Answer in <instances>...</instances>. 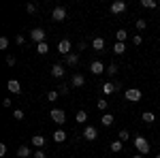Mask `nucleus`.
I'll list each match as a JSON object with an SVG mask.
<instances>
[{
  "mask_svg": "<svg viewBox=\"0 0 160 158\" xmlns=\"http://www.w3.org/2000/svg\"><path fill=\"white\" fill-rule=\"evenodd\" d=\"M135 147L139 150V154H149V141L145 137H135Z\"/></svg>",
  "mask_w": 160,
  "mask_h": 158,
  "instance_id": "nucleus-1",
  "label": "nucleus"
},
{
  "mask_svg": "<svg viewBox=\"0 0 160 158\" xmlns=\"http://www.w3.org/2000/svg\"><path fill=\"white\" fill-rule=\"evenodd\" d=\"M30 41H32V43H43V41H45V30H43V28H32V30H30Z\"/></svg>",
  "mask_w": 160,
  "mask_h": 158,
  "instance_id": "nucleus-2",
  "label": "nucleus"
},
{
  "mask_svg": "<svg viewBox=\"0 0 160 158\" xmlns=\"http://www.w3.org/2000/svg\"><path fill=\"white\" fill-rule=\"evenodd\" d=\"M49 118L53 122H56V124H64V122H66V113H64V111L62 109H51V113H49Z\"/></svg>",
  "mask_w": 160,
  "mask_h": 158,
  "instance_id": "nucleus-3",
  "label": "nucleus"
},
{
  "mask_svg": "<svg viewBox=\"0 0 160 158\" xmlns=\"http://www.w3.org/2000/svg\"><path fill=\"white\" fill-rule=\"evenodd\" d=\"M126 100H130V103H139L141 100V90H137V88H130V90H126Z\"/></svg>",
  "mask_w": 160,
  "mask_h": 158,
  "instance_id": "nucleus-4",
  "label": "nucleus"
},
{
  "mask_svg": "<svg viewBox=\"0 0 160 158\" xmlns=\"http://www.w3.org/2000/svg\"><path fill=\"white\" fill-rule=\"evenodd\" d=\"M90 71H92L94 75H102V73H107L105 64H102L100 60H94V62H92V64H90Z\"/></svg>",
  "mask_w": 160,
  "mask_h": 158,
  "instance_id": "nucleus-5",
  "label": "nucleus"
},
{
  "mask_svg": "<svg viewBox=\"0 0 160 158\" xmlns=\"http://www.w3.org/2000/svg\"><path fill=\"white\" fill-rule=\"evenodd\" d=\"M51 17H53L56 22H64V19H66V9H64V7H56V9L51 11Z\"/></svg>",
  "mask_w": 160,
  "mask_h": 158,
  "instance_id": "nucleus-6",
  "label": "nucleus"
},
{
  "mask_svg": "<svg viewBox=\"0 0 160 158\" xmlns=\"http://www.w3.org/2000/svg\"><path fill=\"white\" fill-rule=\"evenodd\" d=\"M126 11V2L124 0H115L113 4H111V13L113 15H120V13H124Z\"/></svg>",
  "mask_w": 160,
  "mask_h": 158,
  "instance_id": "nucleus-7",
  "label": "nucleus"
},
{
  "mask_svg": "<svg viewBox=\"0 0 160 158\" xmlns=\"http://www.w3.org/2000/svg\"><path fill=\"white\" fill-rule=\"evenodd\" d=\"M58 51H60L62 56H68L71 54V41L68 38H62L60 43H58Z\"/></svg>",
  "mask_w": 160,
  "mask_h": 158,
  "instance_id": "nucleus-8",
  "label": "nucleus"
},
{
  "mask_svg": "<svg viewBox=\"0 0 160 158\" xmlns=\"http://www.w3.org/2000/svg\"><path fill=\"white\" fill-rule=\"evenodd\" d=\"M64 73H66V69H64V64H60V62H56V64L51 66V75H53L56 79L64 77Z\"/></svg>",
  "mask_w": 160,
  "mask_h": 158,
  "instance_id": "nucleus-9",
  "label": "nucleus"
},
{
  "mask_svg": "<svg viewBox=\"0 0 160 158\" xmlns=\"http://www.w3.org/2000/svg\"><path fill=\"white\" fill-rule=\"evenodd\" d=\"M96 135H98V133H96V128H94V126H86L81 137H83L86 141H94V139H96Z\"/></svg>",
  "mask_w": 160,
  "mask_h": 158,
  "instance_id": "nucleus-10",
  "label": "nucleus"
},
{
  "mask_svg": "<svg viewBox=\"0 0 160 158\" xmlns=\"http://www.w3.org/2000/svg\"><path fill=\"white\" fill-rule=\"evenodd\" d=\"M71 84H73L75 88H83V85H86V77H83L81 73H75L73 79H71Z\"/></svg>",
  "mask_w": 160,
  "mask_h": 158,
  "instance_id": "nucleus-11",
  "label": "nucleus"
},
{
  "mask_svg": "<svg viewBox=\"0 0 160 158\" xmlns=\"http://www.w3.org/2000/svg\"><path fill=\"white\" fill-rule=\"evenodd\" d=\"M7 88H9V92H13V94H19V92H22V85H19L17 79H9Z\"/></svg>",
  "mask_w": 160,
  "mask_h": 158,
  "instance_id": "nucleus-12",
  "label": "nucleus"
},
{
  "mask_svg": "<svg viewBox=\"0 0 160 158\" xmlns=\"http://www.w3.org/2000/svg\"><path fill=\"white\" fill-rule=\"evenodd\" d=\"M118 90H120V84H118V81H115V84L107 81V84L102 85V92H105V94H113V92H118Z\"/></svg>",
  "mask_w": 160,
  "mask_h": 158,
  "instance_id": "nucleus-13",
  "label": "nucleus"
},
{
  "mask_svg": "<svg viewBox=\"0 0 160 158\" xmlns=\"http://www.w3.org/2000/svg\"><path fill=\"white\" fill-rule=\"evenodd\" d=\"M92 47L96 49V51H102V49H105V38H102V37H96L94 41H92Z\"/></svg>",
  "mask_w": 160,
  "mask_h": 158,
  "instance_id": "nucleus-14",
  "label": "nucleus"
},
{
  "mask_svg": "<svg viewBox=\"0 0 160 158\" xmlns=\"http://www.w3.org/2000/svg\"><path fill=\"white\" fill-rule=\"evenodd\" d=\"M32 145L41 150V147L45 145V137H43V135H34V137H32Z\"/></svg>",
  "mask_w": 160,
  "mask_h": 158,
  "instance_id": "nucleus-15",
  "label": "nucleus"
},
{
  "mask_svg": "<svg viewBox=\"0 0 160 158\" xmlns=\"http://www.w3.org/2000/svg\"><path fill=\"white\" fill-rule=\"evenodd\" d=\"M30 154H34V152H30V147H28V145H19V150H17V156H19V158H28Z\"/></svg>",
  "mask_w": 160,
  "mask_h": 158,
  "instance_id": "nucleus-16",
  "label": "nucleus"
},
{
  "mask_svg": "<svg viewBox=\"0 0 160 158\" xmlns=\"http://www.w3.org/2000/svg\"><path fill=\"white\" fill-rule=\"evenodd\" d=\"M126 38H128V32H126L124 28H120V30L115 32V41H118V43H124Z\"/></svg>",
  "mask_w": 160,
  "mask_h": 158,
  "instance_id": "nucleus-17",
  "label": "nucleus"
},
{
  "mask_svg": "<svg viewBox=\"0 0 160 158\" xmlns=\"http://www.w3.org/2000/svg\"><path fill=\"white\" fill-rule=\"evenodd\" d=\"M64 139H66V133H64L62 128H58V130L53 133V141H56V143H62Z\"/></svg>",
  "mask_w": 160,
  "mask_h": 158,
  "instance_id": "nucleus-18",
  "label": "nucleus"
},
{
  "mask_svg": "<svg viewBox=\"0 0 160 158\" xmlns=\"http://www.w3.org/2000/svg\"><path fill=\"white\" fill-rule=\"evenodd\" d=\"M75 120L79 122V124H86V122H88V111H83V109H81V111H77Z\"/></svg>",
  "mask_w": 160,
  "mask_h": 158,
  "instance_id": "nucleus-19",
  "label": "nucleus"
},
{
  "mask_svg": "<svg viewBox=\"0 0 160 158\" xmlns=\"http://www.w3.org/2000/svg\"><path fill=\"white\" fill-rule=\"evenodd\" d=\"M77 62H79V56H77V54H68V56H66V64H68V66H77Z\"/></svg>",
  "mask_w": 160,
  "mask_h": 158,
  "instance_id": "nucleus-20",
  "label": "nucleus"
},
{
  "mask_svg": "<svg viewBox=\"0 0 160 158\" xmlns=\"http://www.w3.org/2000/svg\"><path fill=\"white\" fill-rule=\"evenodd\" d=\"M122 147H124V143L120 139H113L111 141V152H122Z\"/></svg>",
  "mask_w": 160,
  "mask_h": 158,
  "instance_id": "nucleus-21",
  "label": "nucleus"
},
{
  "mask_svg": "<svg viewBox=\"0 0 160 158\" xmlns=\"http://www.w3.org/2000/svg\"><path fill=\"white\" fill-rule=\"evenodd\" d=\"M141 7H143V9H156L158 2H156V0H141Z\"/></svg>",
  "mask_w": 160,
  "mask_h": 158,
  "instance_id": "nucleus-22",
  "label": "nucleus"
},
{
  "mask_svg": "<svg viewBox=\"0 0 160 158\" xmlns=\"http://www.w3.org/2000/svg\"><path fill=\"white\" fill-rule=\"evenodd\" d=\"M113 120H115V118H113L111 113H105V115L100 118V122H102V126H111V124H113Z\"/></svg>",
  "mask_w": 160,
  "mask_h": 158,
  "instance_id": "nucleus-23",
  "label": "nucleus"
},
{
  "mask_svg": "<svg viewBox=\"0 0 160 158\" xmlns=\"http://www.w3.org/2000/svg\"><path fill=\"white\" fill-rule=\"evenodd\" d=\"M47 51H49L47 41H43V43H38V45H37V54H47Z\"/></svg>",
  "mask_w": 160,
  "mask_h": 158,
  "instance_id": "nucleus-24",
  "label": "nucleus"
},
{
  "mask_svg": "<svg viewBox=\"0 0 160 158\" xmlns=\"http://www.w3.org/2000/svg\"><path fill=\"white\" fill-rule=\"evenodd\" d=\"M118 139H120V141H128V139H130V133H128V130H126V128H122V130H120V133H118Z\"/></svg>",
  "mask_w": 160,
  "mask_h": 158,
  "instance_id": "nucleus-25",
  "label": "nucleus"
},
{
  "mask_svg": "<svg viewBox=\"0 0 160 158\" xmlns=\"http://www.w3.org/2000/svg\"><path fill=\"white\" fill-rule=\"evenodd\" d=\"M113 51H115V54L120 56V54H124V51H126V45H124V43H118V41H115V45H113Z\"/></svg>",
  "mask_w": 160,
  "mask_h": 158,
  "instance_id": "nucleus-26",
  "label": "nucleus"
},
{
  "mask_svg": "<svg viewBox=\"0 0 160 158\" xmlns=\"http://www.w3.org/2000/svg\"><path fill=\"white\" fill-rule=\"evenodd\" d=\"M141 118H143V122H145V124H152V122L156 120V118H154V113H152V111H145V113H143V115H141Z\"/></svg>",
  "mask_w": 160,
  "mask_h": 158,
  "instance_id": "nucleus-27",
  "label": "nucleus"
},
{
  "mask_svg": "<svg viewBox=\"0 0 160 158\" xmlns=\"http://www.w3.org/2000/svg\"><path fill=\"white\" fill-rule=\"evenodd\" d=\"M115 73H118V64L113 62V64H109V66H107V75H109V77H113Z\"/></svg>",
  "mask_w": 160,
  "mask_h": 158,
  "instance_id": "nucleus-28",
  "label": "nucleus"
},
{
  "mask_svg": "<svg viewBox=\"0 0 160 158\" xmlns=\"http://www.w3.org/2000/svg\"><path fill=\"white\" fill-rule=\"evenodd\" d=\"M58 96H60V94H58V90H49V92H47V100H49V103H53Z\"/></svg>",
  "mask_w": 160,
  "mask_h": 158,
  "instance_id": "nucleus-29",
  "label": "nucleus"
},
{
  "mask_svg": "<svg viewBox=\"0 0 160 158\" xmlns=\"http://www.w3.org/2000/svg\"><path fill=\"white\" fill-rule=\"evenodd\" d=\"M0 49H2V51L9 49V38H7V37H0Z\"/></svg>",
  "mask_w": 160,
  "mask_h": 158,
  "instance_id": "nucleus-30",
  "label": "nucleus"
},
{
  "mask_svg": "<svg viewBox=\"0 0 160 158\" xmlns=\"http://www.w3.org/2000/svg\"><path fill=\"white\" fill-rule=\"evenodd\" d=\"M96 105H98V109H100V111H107V107H109V103H107L105 98H100V100L96 103Z\"/></svg>",
  "mask_w": 160,
  "mask_h": 158,
  "instance_id": "nucleus-31",
  "label": "nucleus"
},
{
  "mask_svg": "<svg viewBox=\"0 0 160 158\" xmlns=\"http://www.w3.org/2000/svg\"><path fill=\"white\" fill-rule=\"evenodd\" d=\"M148 28V22L145 19H137V30H145Z\"/></svg>",
  "mask_w": 160,
  "mask_h": 158,
  "instance_id": "nucleus-32",
  "label": "nucleus"
},
{
  "mask_svg": "<svg viewBox=\"0 0 160 158\" xmlns=\"http://www.w3.org/2000/svg\"><path fill=\"white\" fill-rule=\"evenodd\" d=\"M13 118H15V120H24V111L15 109V111H13Z\"/></svg>",
  "mask_w": 160,
  "mask_h": 158,
  "instance_id": "nucleus-33",
  "label": "nucleus"
},
{
  "mask_svg": "<svg viewBox=\"0 0 160 158\" xmlns=\"http://www.w3.org/2000/svg\"><path fill=\"white\" fill-rule=\"evenodd\" d=\"M58 94H64V96H66V94H68V85H58Z\"/></svg>",
  "mask_w": 160,
  "mask_h": 158,
  "instance_id": "nucleus-34",
  "label": "nucleus"
},
{
  "mask_svg": "<svg viewBox=\"0 0 160 158\" xmlns=\"http://www.w3.org/2000/svg\"><path fill=\"white\" fill-rule=\"evenodd\" d=\"M32 158H47V154H45L43 150H37V152L32 154Z\"/></svg>",
  "mask_w": 160,
  "mask_h": 158,
  "instance_id": "nucleus-35",
  "label": "nucleus"
},
{
  "mask_svg": "<svg viewBox=\"0 0 160 158\" xmlns=\"http://www.w3.org/2000/svg\"><path fill=\"white\" fill-rule=\"evenodd\" d=\"M141 43H143L141 34H135V37H132V45H141Z\"/></svg>",
  "mask_w": 160,
  "mask_h": 158,
  "instance_id": "nucleus-36",
  "label": "nucleus"
},
{
  "mask_svg": "<svg viewBox=\"0 0 160 158\" xmlns=\"http://www.w3.org/2000/svg\"><path fill=\"white\" fill-rule=\"evenodd\" d=\"M26 11H28L30 15H32V13L37 11V4H32V2H30V4H26Z\"/></svg>",
  "mask_w": 160,
  "mask_h": 158,
  "instance_id": "nucleus-37",
  "label": "nucleus"
},
{
  "mask_svg": "<svg viewBox=\"0 0 160 158\" xmlns=\"http://www.w3.org/2000/svg\"><path fill=\"white\" fill-rule=\"evenodd\" d=\"M15 43H17V45H24V43H26V38L22 37V34H17V37H15Z\"/></svg>",
  "mask_w": 160,
  "mask_h": 158,
  "instance_id": "nucleus-38",
  "label": "nucleus"
},
{
  "mask_svg": "<svg viewBox=\"0 0 160 158\" xmlns=\"http://www.w3.org/2000/svg\"><path fill=\"white\" fill-rule=\"evenodd\" d=\"M15 56H7V64H9V66H13V64H15Z\"/></svg>",
  "mask_w": 160,
  "mask_h": 158,
  "instance_id": "nucleus-39",
  "label": "nucleus"
},
{
  "mask_svg": "<svg viewBox=\"0 0 160 158\" xmlns=\"http://www.w3.org/2000/svg\"><path fill=\"white\" fill-rule=\"evenodd\" d=\"M7 154V143H0V156H4Z\"/></svg>",
  "mask_w": 160,
  "mask_h": 158,
  "instance_id": "nucleus-40",
  "label": "nucleus"
},
{
  "mask_svg": "<svg viewBox=\"0 0 160 158\" xmlns=\"http://www.w3.org/2000/svg\"><path fill=\"white\" fill-rule=\"evenodd\" d=\"M86 47H88V43H86V41H79V51H83Z\"/></svg>",
  "mask_w": 160,
  "mask_h": 158,
  "instance_id": "nucleus-41",
  "label": "nucleus"
},
{
  "mask_svg": "<svg viewBox=\"0 0 160 158\" xmlns=\"http://www.w3.org/2000/svg\"><path fill=\"white\" fill-rule=\"evenodd\" d=\"M2 107H11V98H4L2 100Z\"/></svg>",
  "mask_w": 160,
  "mask_h": 158,
  "instance_id": "nucleus-42",
  "label": "nucleus"
},
{
  "mask_svg": "<svg viewBox=\"0 0 160 158\" xmlns=\"http://www.w3.org/2000/svg\"><path fill=\"white\" fill-rule=\"evenodd\" d=\"M132 158H145V156H143V154H135Z\"/></svg>",
  "mask_w": 160,
  "mask_h": 158,
  "instance_id": "nucleus-43",
  "label": "nucleus"
},
{
  "mask_svg": "<svg viewBox=\"0 0 160 158\" xmlns=\"http://www.w3.org/2000/svg\"><path fill=\"white\" fill-rule=\"evenodd\" d=\"M156 158H160V154H158V156H156Z\"/></svg>",
  "mask_w": 160,
  "mask_h": 158,
  "instance_id": "nucleus-44",
  "label": "nucleus"
},
{
  "mask_svg": "<svg viewBox=\"0 0 160 158\" xmlns=\"http://www.w3.org/2000/svg\"><path fill=\"white\" fill-rule=\"evenodd\" d=\"M158 7H160V2H158Z\"/></svg>",
  "mask_w": 160,
  "mask_h": 158,
  "instance_id": "nucleus-45",
  "label": "nucleus"
}]
</instances>
